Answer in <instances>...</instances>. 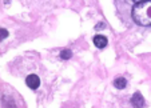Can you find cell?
<instances>
[{
    "label": "cell",
    "instance_id": "obj_5",
    "mask_svg": "<svg viewBox=\"0 0 151 108\" xmlns=\"http://www.w3.org/2000/svg\"><path fill=\"white\" fill-rule=\"evenodd\" d=\"M114 85L116 87V88L123 89L126 85H127V80H126L124 77H116V79H115V82H114Z\"/></svg>",
    "mask_w": 151,
    "mask_h": 108
},
{
    "label": "cell",
    "instance_id": "obj_4",
    "mask_svg": "<svg viewBox=\"0 0 151 108\" xmlns=\"http://www.w3.org/2000/svg\"><path fill=\"white\" fill-rule=\"evenodd\" d=\"M131 104L134 107H142L145 104V100H143V96L139 94V92H135L134 96L131 97Z\"/></svg>",
    "mask_w": 151,
    "mask_h": 108
},
{
    "label": "cell",
    "instance_id": "obj_8",
    "mask_svg": "<svg viewBox=\"0 0 151 108\" xmlns=\"http://www.w3.org/2000/svg\"><path fill=\"white\" fill-rule=\"evenodd\" d=\"M135 3H140V1H145V0H134Z\"/></svg>",
    "mask_w": 151,
    "mask_h": 108
},
{
    "label": "cell",
    "instance_id": "obj_1",
    "mask_svg": "<svg viewBox=\"0 0 151 108\" xmlns=\"http://www.w3.org/2000/svg\"><path fill=\"white\" fill-rule=\"evenodd\" d=\"M132 19L142 27L151 26V0L137 3L132 8Z\"/></svg>",
    "mask_w": 151,
    "mask_h": 108
},
{
    "label": "cell",
    "instance_id": "obj_2",
    "mask_svg": "<svg viewBox=\"0 0 151 108\" xmlns=\"http://www.w3.org/2000/svg\"><path fill=\"white\" fill-rule=\"evenodd\" d=\"M26 84L28 85L31 89H36L37 87L40 85V79H39V76L37 75H28L27 76V79H26Z\"/></svg>",
    "mask_w": 151,
    "mask_h": 108
},
{
    "label": "cell",
    "instance_id": "obj_6",
    "mask_svg": "<svg viewBox=\"0 0 151 108\" xmlns=\"http://www.w3.org/2000/svg\"><path fill=\"white\" fill-rule=\"evenodd\" d=\"M71 56H72L71 49H63L62 54H60V57H62V59H70Z\"/></svg>",
    "mask_w": 151,
    "mask_h": 108
},
{
    "label": "cell",
    "instance_id": "obj_3",
    "mask_svg": "<svg viewBox=\"0 0 151 108\" xmlns=\"http://www.w3.org/2000/svg\"><path fill=\"white\" fill-rule=\"evenodd\" d=\"M107 37L103 36V35H96V36L94 37V44L98 47V48H104L106 46H107Z\"/></svg>",
    "mask_w": 151,
    "mask_h": 108
},
{
    "label": "cell",
    "instance_id": "obj_7",
    "mask_svg": "<svg viewBox=\"0 0 151 108\" xmlns=\"http://www.w3.org/2000/svg\"><path fill=\"white\" fill-rule=\"evenodd\" d=\"M0 32H1V39H6V37L8 36V31H7V29H4V28H3Z\"/></svg>",
    "mask_w": 151,
    "mask_h": 108
}]
</instances>
